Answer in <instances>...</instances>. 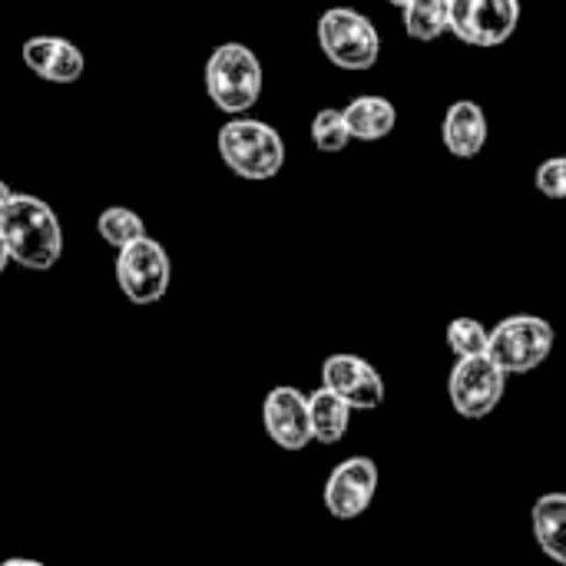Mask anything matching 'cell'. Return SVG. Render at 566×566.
<instances>
[{
  "mask_svg": "<svg viewBox=\"0 0 566 566\" xmlns=\"http://www.w3.org/2000/svg\"><path fill=\"white\" fill-rule=\"evenodd\" d=\"M262 424H265V434L282 451H305L315 441L312 418H308V395H302L292 385H279L265 395Z\"/></svg>",
  "mask_w": 566,
  "mask_h": 566,
  "instance_id": "11",
  "label": "cell"
},
{
  "mask_svg": "<svg viewBox=\"0 0 566 566\" xmlns=\"http://www.w3.org/2000/svg\"><path fill=\"white\" fill-rule=\"evenodd\" d=\"M322 385L342 395L355 411H378L385 405V378L361 355H328L322 365Z\"/></svg>",
  "mask_w": 566,
  "mask_h": 566,
  "instance_id": "10",
  "label": "cell"
},
{
  "mask_svg": "<svg viewBox=\"0 0 566 566\" xmlns=\"http://www.w3.org/2000/svg\"><path fill=\"white\" fill-rule=\"evenodd\" d=\"M401 20L411 40L434 43L438 36L451 33V0H411L401 7Z\"/></svg>",
  "mask_w": 566,
  "mask_h": 566,
  "instance_id": "17",
  "label": "cell"
},
{
  "mask_svg": "<svg viewBox=\"0 0 566 566\" xmlns=\"http://www.w3.org/2000/svg\"><path fill=\"white\" fill-rule=\"evenodd\" d=\"M554 325L541 315H511L491 328L488 355L504 375H527L554 352Z\"/></svg>",
  "mask_w": 566,
  "mask_h": 566,
  "instance_id": "5",
  "label": "cell"
},
{
  "mask_svg": "<svg viewBox=\"0 0 566 566\" xmlns=\"http://www.w3.org/2000/svg\"><path fill=\"white\" fill-rule=\"evenodd\" d=\"M521 27V0H451V33L468 46H501Z\"/></svg>",
  "mask_w": 566,
  "mask_h": 566,
  "instance_id": "8",
  "label": "cell"
},
{
  "mask_svg": "<svg viewBox=\"0 0 566 566\" xmlns=\"http://www.w3.org/2000/svg\"><path fill=\"white\" fill-rule=\"evenodd\" d=\"M504 388H507V375L491 361V355L458 358V365L448 375L451 408L468 421H481L494 415L504 398Z\"/></svg>",
  "mask_w": 566,
  "mask_h": 566,
  "instance_id": "7",
  "label": "cell"
},
{
  "mask_svg": "<svg viewBox=\"0 0 566 566\" xmlns=\"http://www.w3.org/2000/svg\"><path fill=\"white\" fill-rule=\"evenodd\" d=\"M0 235L10 259L30 272H46L63 255V229L56 212L30 192H13L0 209Z\"/></svg>",
  "mask_w": 566,
  "mask_h": 566,
  "instance_id": "1",
  "label": "cell"
},
{
  "mask_svg": "<svg viewBox=\"0 0 566 566\" xmlns=\"http://www.w3.org/2000/svg\"><path fill=\"white\" fill-rule=\"evenodd\" d=\"M534 186H537L541 196H547V199H554V202L566 199V156H551V159H544V163L537 166V172H534Z\"/></svg>",
  "mask_w": 566,
  "mask_h": 566,
  "instance_id": "21",
  "label": "cell"
},
{
  "mask_svg": "<svg viewBox=\"0 0 566 566\" xmlns=\"http://www.w3.org/2000/svg\"><path fill=\"white\" fill-rule=\"evenodd\" d=\"M10 196H13V189H10V186H7V182L0 179V209H3L7 202H10Z\"/></svg>",
  "mask_w": 566,
  "mask_h": 566,
  "instance_id": "23",
  "label": "cell"
},
{
  "mask_svg": "<svg viewBox=\"0 0 566 566\" xmlns=\"http://www.w3.org/2000/svg\"><path fill=\"white\" fill-rule=\"evenodd\" d=\"M318 46L338 70L365 73L381 56V33L378 27L355 7H328L318 17Z\"/></svg>",
  "mask_w": 566,
  "mask_h": 566,
  "instance_id": "4",
  "label": "cell"
},
{
  "mask_svg": "<svg viewBox=\"0 0 566 566\" xmlns=\"http://www.w3.org/2000/svg\"><path fill=\"white\" fill-rule=\"evenodd\" d=\"M531 527H534L537 547L551 560L566 564V494H544V497H537V504L531 511Z\"/></svg>",
  "mask_w": 566,
  "mask_h": 566,
  "instance_id": "15",
  "label": "cell"
},
{
  "mask_svg": "<svg viewBox=\"0 0 566 566\" xmlns=\"http://www.w3.org/2000/svg\"><path fill=\"white\" fill-rule=\"evenodd\" d=\"M219 156L222 163L249 182H265L275 179L285 166V143L282 133L262 119L252 116H235L222 123L219 129Z\"/></svg>",
  "mask_w": 566,
  "mask_h": 566,
  "instance_id": "2",
  "label": "cell"
},
{
  "mask_svg": "<svg viewBox=\"0 0 566 566\" xmlns=\"http://www.w3.org/2000/svg\"><path fill=\"white\" fill-rule=\"evenodd\" d=\"M388 3H391V7H398V10H401V7H408V3H411V0H388Z\"/></svg>",
  "mask_w": 566,
  "mask_h": 566,
  "instance_id": "25",
  "label": "cell"
},
{
  "mask_svg": "<svg viewBox=\"0 0 566 566\" xmlns=\"http://www.w3.org/2000/svg\"><path fill=\"white\" fill-rule=\"evenodd\" d=\"M488 342H491V328L478 318H451L448 322V348L458 358H471V355H488Z\"/></svg>",
  "mask_w": 566,
  "mask_h": 566,
  "instance_id": "20",
  "label": "cell"
},
{
  "mask_svg": "<svg viewBox=\"0 0 566 566\" xmlns=\"http://www.w3.org/2000/svg\"><path fill=\"white\" fill-rule=\"evenodd\" d=\"M488 113L474 99H458L448 106L444 123H441V139L451 156L458 159H474L488 146Z\"/></svg>",
  "mask_w": 566,
  "mask_h": 566,
  "instance_id": "13",
  "label": "cell"
},
{
  "mask_svg": "<svg viewBox=\"0 0 566 566\" xmlns=\"http://www.w3.org/2000/svg\"><path fill=\"white\" fill-rule=\"evenodd\" d=\"M3 566H40V564H33V560H7Z\"/></svg>",
  "mask_w": 566,
  "mask_h": 566,
  "instance_id": "24",
  "label": "cell"
},
{
  "mask_svg": "<svg viewBox=\"0 0 566 566\" xmlns=\"http://www.w3.org/2000/svg\"><path fill=\"white\" fill-rule=\"evenodd\" d=\"M378 481H381V471L371 458L365 454L348 458L328 474L322 501L335 521H358L371 507L378 494Z\"/></svg>",
  "mask_w": 566,
  "mask_h": 566,
  "instance_id": "9",
  "label": "cell"
},
{
  "mask_svg": "<svg viewBox=\"0 0 566 566\" xmlns=\"http://www.w3.org/2000/svg\"><path fill=\"white\" fill-rule=\"evenodd\" d=\"M352 405L335 395L332 388H318L308 395V418H312V434L318 444H338L345 434H348V424H352Z\"/></svg>",
  "mask_w": 566,
  "mask_h": 566,
  "instance_id": "16",
  "label": "cell"
},
{
  "mask_svg": "<svg viewBox=\"0 0 566 566\" xmlns=\"http://www.w3.org/2000/svg\"><path fill=\"white\" fill-rule=\"evenodd\" d=\"M352 129H348V119H345V109H335V106H325L315 113L312 119V143L318 153H342L348 149L352 143Z\"/></svg>",
  "mask_w": 566,
  "mask_h": 566,
  "instance_id": "19",
  "label": "cell"
},
{
  "mask_svg": "<svg viewBox=\"0 0 566 566\" xmlns=\"http://www.w3.org/2000/svg\"><path fill=\"white\" fill-rule=\"evenodd\" d=\"M345 119H348V129H352L355 139H361V143H378V139H385V136L395 133V126H398V109H395L391 99L368 93V96H355V99L345 106Z\"/></svg>",
  "mask_w": 566,
  "mask_h": 566,
  "instance_id": "14",
  "label": "cell"
},
{
  "mask_svg": "<svg viewBox=\"0 0 566 566\" xmlns=\"http://www.w3.org/2000/svg\"><path fill=\"white\" fill-rule=\"evenodd\" d=\"M23 63L46 83H76L86 70L83 50L63 36H30L23 43Z\"/></svg>",
  "mask_w": 566,
  "mask_h": 566,
  "instance_id": "12",
  "label": "cell"
},
{
  "mask_svg": "<svg viewBox=\"0 0 566 566\" xmlns=\"http://www.w3.org/2000/svg\"><path fill=\"white\" fill-rule=\"evenodd\" d=\"M202 80H206L209 99L222 113L242 116L259 103L265 76H262V63L255 50H249L245 43H219L206 60Z\"/></svg>",
  "mask_w": 566,
  "mask_h": 566,
  "instance_id": "3",
  "label": "cell"
},
{
  "mask_svg": "<svg viewBox=\"0 0 566 566\" xmlns=\"http://www.w3.org/2000/svg\"><path fill=\"white\" fill-rule=\"evenodd\" d=\"M113 272H116V285L126 295V302L146 308V305H156L169 292L172 262L156 239L143 235L116 252Z\"/></svg>",
  "mask_w": 566,
  "mask_h": 566,
  "instance_id": "6",
  "label": "cell"
},
{
  "mask_svg": "<svg viewBox=\"0 0 566 566\" xmlns=\"http://www.w3.org/2000/svg\"><path fill=\"white\" fill-rule=\"evenodd\" d=\"M13 259H10V249H7V242H3V235H0V275H3V269L10 265Z\"/></svg>",
  "mask_w": 566,
  "mask_h": 566,
  "instance_id": "22",
  "label": "cell"
},
{
  "mask_svg": "<svg viewBox=\"0 0 566 566\" xmlns=\"http://www.w3.org/2000/svg\"><path fill=\"white\" fill-rule=\"evenodd\" d=\"M96 232H99V239H103L106 245L123 249V245H129V242H136V239L146 235V222H143L139 212H133V209H126V206H109V209L99 212Z\"/></svg>",
  "mask_w": 566,
  "mask_h": 566,
  "instance_id": "18",
  "label": "cell"
}]
</instances>
